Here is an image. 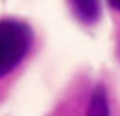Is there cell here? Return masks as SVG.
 I'll list each match as a JSON object with an SVG mask.
<instances>
[{"mask_svg": "<svg viewBox=\"0 0 120 116\" xmlns=\"http://www.w3.org/2000/svg\"><path fill=\"white\" fill-rule=\"evenodd\" d=\"M32 46V30L17 19L0 21V78L15 70Z\"/></svg>", "mask_w": 120, "mask_h": 116, "instance_id": "obj_1", "label": "cell"}, {"mask_svg": "<svg viewBox=\"0 0 120 116\" xmlns=\"http://www.w3.org/2000/svg\"><path fill=\"white\" fill-rule=\"evenodd\" d=\"M70 4L82 23H95L99 19V0H70Z\"/></svg>", "mask_w": 120, "mask_h": 116, "instance_id": "obj_2", "label": "cell"}, {"mask_svg": "<svg viewBox=\"0 0 120 116\" xmlns=\"http://www.w3.org/2000/svg\"><path fill=\"white\" fill-rule=\"evenodd\" d=\"M86 116H110L108 95H105V91H103L101 87L93 91V97H91V104H89Z\"/></svg>", "mask_w": 120, "mask_h": 116, "instance_id": "obj_3", "label": "cell"}, {"mask_svg": "<svg viewBox=\"0 0 120 116\" xmlns=\"http://www.w3.org/2000/svg\"><path fill=\"white\" fill-rule=\"evenodd\" d=\"M108 2H110L114 8H118V11H120V0H108Z\"/></svg>", "mask_w": 120, "mask_h": 116, "instance_id": "obj_4", "label": "cell"}]
</instances>
